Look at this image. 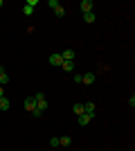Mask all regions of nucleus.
I'll list each match as a JSON object with an SVG mask.
<instances>
[{
    "instance_id": "nucleus-9",
    "label": "nucleus",
    "mask_w": 135,
    "mask_h": 151,
    "mask_svg": "<svg viewBox=\"0 0 135 151\" xmlns=\"http://www.w3.org/2000/svg\"><path fill=\"white\" fill-rule=\"evenodd\" d=\"M90 120H92V115H88V113H84V115H79V117H77V122H79L81 126L90 124Z\"/></svg>"
},
{
    "instance_id": "nucleus-15",
    "label": "nucleus",
    "mask_w": 135,
    "mask_h": 151,
    "mask_svg": "<svg viewBox=\"0 0 135 151\" xmlns=\"http://www.w3.org/2000/svg\"><path fill=\"white\" fill-rule=\"evenodd\" d=\"M0 108H2V111H9V99H7V97H0Z\"/></svg>"
},
{
    "instance_id": "nucleus-6",
    "label": "nucleus",
    "mask_w": 135,
    "mask_h": 151,
    "mask_svg": "<svg viewBox=\"0 0 135 151\" xmlns=\"http://www.w3.org/2000/svg\"><path fill=\"white\" fill-rule=\"evenodd\" d=\"M79 9H81L84 14H90L92 9H95V5H92V0H84V2L79 5Z\"/></svg>"
},
{
    "instance_id": "nucleus-10",
    "label": "nucleus",
    "mask_w": 135,
    "mask_h": 151,
    "mask_svg": "<svg viewBox=\"0 0 135 151\" xmlns=\"http://www.w3.org/2000/svg\"><path fill=\"white\" fill-rule=\"evenodd\" d=\"M72 145V138L70 135H63V138H59V147H70Z\"/></svg>"
},
{
    "instance_id": "nucleus-17",
    "label": "nucleus",
    "mask_w": 135,
    "mask_h": 151,
    "mask_svg": "<svg viewBox=\"0 0 135 151\" xmlns=\"http://www.w3.org/2000/svg\"><path fill=\"white\" fill-rule=\"evenodd\" d=\"M0 97H5V88L2 86H0Z\"/></svg>"
},
{
    "instance_id": "nucleus-8",
    "label": "nucleus",
    "mask_w": 135,
    "mask_h": 151,
    "mask_svg": "<svg viewBox=\"0 0 135 151\" xmlns=\"http://www.w3.org/2000/svg\"><path fill=\"white\" fill-rule=\"evenodd\" d=\"M81 83H86V86L95 83V72H86V75H81Z\"/></svg>"
},
{
    "instance_id": "nucleus-12",
    "label": "nucleus",
    "mask_w": 135,
    "mask_h": 151,
    "mask_svg": "<svg viewBox=\"0 0 135 151\" xmlns=\"http://www.w3.org/2000/svg\"><path fill=\"white\" fill-rule=\"evenodd\" d=\"M61 68H63L65 72H72V70H74V61H63V63H61Z\"/></svg>"
},
{
    "instance_id": "nucleus-14",
    "label": "nucleus",
    "mask_w": 135,
    "mask_h": 151,
    "mask_svg": "<svg viewBox=\"0 0 135 151\" xmlns=\"http://www.w3.org/2000/svg\"><path fill=\"white\" fill-rule=\"evenodd\" d=\"M84 111H86V113H88V115H92V113H95V104H92V101H88V104H84Z\"/></svg>"
},
{
    "instance_id": "nucleus-4",
    "label": "nucleus",
    "mask_w": 135,
    "mask_h": 151,
    "mask_svg": "<svg viewBox=\"0 0 135 151\" xmlns=\"http://www.w3.org/2000/svg\"><path fill=\"white\" fill-rule=\"evenodd\" d=\"M47 5L52 7V12L56 14V16H63V14H65V9H63V7H61V5H59L56 0H50V2H47Z\"/></svg>"
},
{
    "instance_id": "nucleus-13",
    "label": "nucleus",
    "mask_w": 135,
    "mask_h": 151,
    "mask_svg": "<svg viewBox=\"0 0 135 151\" xmlns=\"http://www.w3.org/2000/svg\"><path fill=\"white\" fill-rule=\"evenodd\" d=\"M72 111H74V115H77V117L86 113V111H84V104H74V106H72Z\"/></svg>"
},
{
    "instance_id": "nucleus-7",
    "label": "nucleus",
    "mask_w": 135,
    "mask_h": 151,
    "mask_svg": "<svg viewBox=\"0 0 135 151\" xmlns=\"http://www.w3.org/2000/svg\"><path fill=\"white\" fill-rule=\"evenodd\" d=\"M47 61H50V65H61V63H63V57H61V52H59V54H50Z\"/></svg>"
},
{
    "instance_id": "nucleus-18",
    "label": "nucleus",
    "mask_w": 135,
    "mask_h": 151,
    "mask_svg": "<svg viewBox=\"0 0 135 151\" xmlns=\"http://www.w3.org/2000/svg\"><path fill=\"white\" fill-rule=\"evenodd\" d=\"M2 5H5V0H0V7H2Z\"/></svg>"
},
{
    "instance_id": "nucleus-3",
    "label": "nucleus",
    "mask_w": 135,
    "mask_h": 151,
    "mask_svg": "<svg viewBox=\"0 0 135 151\" xmlns=\"http://www.w3.org/2000/svg\"><path fill=\"white\" fill-rule=\"evenodd\" d=\"M39 5V0H27L25 2V7H23V14H25V16H32L34 14V7Z\"/></svg>"
},
{
    "instance_id": "nucleus-11",
    "label": "nucleus",
    "mask_w": 135,
    "mask_h": 151,
    "mask_svg": "<svg viewBox=\"0 0 135 151\" xmlns=\"http://www.w3.org/2000/svg\"><path fill=\"white\" fill-rule=\"evenodd\" d=\"M7 81H9V77H7L5 68H0V86H2V88H5V86H7Z\"/></svg>"
},
{
    "instance_id": "nucleus-2",
    "label": "nucleus",
    "mask_w": 135,
    "mask_h": 151,
    "mask_svg": "<svg viewBox=\"0 0 135 151\" xmlns=\"http://www.w3.org/2000/svg\"><path fill=\"white\" fill-rule=\"evenodd\" d=\"M25 108H27L32 115H36V117H41V115H43L39 108H36V101H34V97H27V99H25Z\"/></svg>"
},
{
    "instance_id": "nucleus-16",
    "label": "nucleus",
    "mask_w": 135,
    "mask_h": 151,
    "mask_svg": "<svg viewBox=\"0 0 135 151\" xmlns=\"http://www.w3.org/2000/svg\"><path fill=\"white\" fill-rule=\"evenodd\" d=\"M84 20H86V23H95V12H90V14H84Z\"/></svg>"
},
{
    "instance_id": "nucleus-5",
    "label": "nucleus",
    "mask_w": 135,
    "mask_h": 151,
    "mask_svg": "<svg viewBox=\"0 0 135 151\" xmlns=\"http://www.w3.org/2000/svg\"><path fill=\"white\" fill-rule=\"evenodd\" d=\"M61 57H63V61H74V59H77V52L68 47V50H63V52H61Z\"/></svg>"
},
{
    "instance_id": "nucleus-1",
    "label": "nucleus",
    "mask_w": 135,
    "mask_h": 151,
    "mask_svg": "<svg viewBox=\"0 0 135 151\" xmlns=\"http://www.w3.org/2000/svg\"><path fill=\"white\" fill-rule=\"evenodd\" d=\"M34 101H36V108H39L41 113H45V111H47V97H45L43 93L34 95Z\"/></svg>"
}]
</instances>
